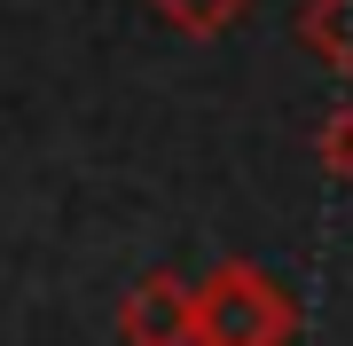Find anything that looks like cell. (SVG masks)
Returning <instances> with one entry per match:
<instances>
[{
  "label": "cell",
  "instance_id": "obj_1",
  "mask_svg": "<svg viewBox=\"0 0 353 346\" xmlns=\"http://www.w3.org/2000/svg\"><path fill=\"white\" fill-rule=\"evenodd\" d=\"M299 338V299L252 260H220L196 276V346H283Z\"/></svg>",
  "mask_w": 353,
  "mask_h": 346
},
{
  "label": "cell",
  "instance_id": "obj_4",
  "mask_svg": "<svg viewBox=\"0 0 353 346\" xmlns=\"http://www.w3.org/2000/svg\"><path fill=\"white\" fill-rule=\"evenodd\" d=\"M150 16L173 24L181 39H220V32H236L252 16V0H150Z\"/></svg>",
  "mask_w": 353,
  "mask_h": 346
},
{
  "label": "cell",
  "instance_id": "obj_3",
  "mask_svg": "<svg viewBox=\"0 0 353 346\" xmlns=\"http://www.w3.org/2000/svg\"><path fill=\"white\" fill-rule=\"evenodd\" d=\"M299 48L353 87V0H306L299 8Z\"/></svg>",
  "mask_w": 353,
  "mask_h": 346
},
{
  "label": "cell",
  "instance_id": "obj_5",
  "mask_svg": "<svg viewBox=\"0 0 353 346\" xmlns=\"http://www.w3.org/2000/svg\"><path fill=\"white\" fill-rule=\"evenodd\" d=\"M314 166L330 173V181H353V103H338L314 126Z\"/></svg>",
  "mask_w": 353,
  "mask_h": 346
},
{
  "label": "cell",
  "instance_id": "obj_2",
  "mask_svg": "<svg viewBox=\"0 0 353 346\" xmlns=\"http://www.w3.org/2000/svg\"><path fill=\"white\" fill-rule=\"evenodd\" d=\"M118 338L126 346H196V283L173 268H150L118 307Z\"/></svg>",
  "mask_w": 353,
  "mask_h": 346
}]
</instances>
